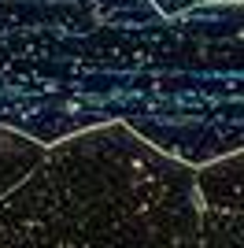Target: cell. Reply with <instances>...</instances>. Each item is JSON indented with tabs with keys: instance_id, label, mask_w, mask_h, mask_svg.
Returning <instances> with one entry per match:
<instances>
[{
	"instance_id": "obj_1",
	"label": "cell",
	"mask_w": 244,
	"mask_h": 248,
	"mask_svg": "<svg viewBox=\"0 0 244 248\" xmlns=\"http://www.w3.org/2000/svg\"><path fill=\"white\" fill-rule=\"evenodd\" d=\"M200 211L196 167L107 123L52 145L0 200V248H174Z\"/></svg>"
},
{
	"instance_id": "obj_2",
	"label": "cell",
	"mask_w": 244,
	"mask_h": 248,
	"mask_svg": "<svg viewBox=\"0 0 244 248\" xmlns=\"http://www.w3.org/2000/svg\"><path fill=\"white\" fill-rule=\"evenodd\" d=\"M163 22L148 0H0V126L52 148L122 123Z\"/></svg>"
},
{
	"instance_id": "obj_3",
	"label": "cell",
	"mask_w": 244,
	"mask_h": 248,
	"mask_svg": "<svg viewBox=\"0 0 244 248\" xmlns=\"http://www.w3.org/2000/svg\"><path fill=\"white\" fill-rule=\"evenodd\" d=\"M122 126L185 167L244 148V4L167 19L137 67Z\"/></svg>"
},
{
	"instance_id": "obj_4",
	"label": "cell",
	"mask_w": 244,
	"mask_h": 248,
	"mask_svg": "<svg viewBox=\"0 0 244 248\" xmlns=\"http://www.w3.org/2000/svg\"><path fill=\"white\" fill-rule=\"evenodd\" d=\"M196 193L203 207L244 215V148L207 167H196Z\"/></svg>"
},
{
	"instance_id": "obj_5",
	"label": "cell",
	"mask_w": 244,
	"mask_h": 248,
	"mask_svg": "<svg viewBox=\"0 0 244 248\" xmlns=\"http://www.w3.org/2000/svg\"><path fill=\"white\" fill-rule=\"evenodd\" d=\"M45 152H48V148L37 145L33 137L0 126V200L11 197V193L37 170L41 159H45Z\"/></svg>"
},
{
	"instance_id": "obj_6",
	"label": "cell",
	"mask_w": 244,
	"mask_h": 248,
	"mask_svg": "<svg viewBox=\"0 0 244 248\" xmlns=\"http://www.w3.org/2000/svg\"><path fill=\"white\" fill-rule=\"evenodd\" d=\"M174 248H244V215L203 207L200 226Z\"/></svg>"
},
{
	"instance_id": "obj_7",
	"label": "cell",
	"mask_w": 244,
	"mask_h": 248,
	"mask_svg": "<svg viewBox=\"0 0 244 248\" xmlns=\"http://www.w3.org/2000/svg\"><path fill=\"white\" fill-rule=\"evenodd\" d=\"M155 11H159L163 19H178V15H185L189 8H196L193 0H148Z\"/></svg>"
},
{
	"instance_id": "obj_8",
	"label": "cell",
	"mask_w": 244,
	"mask_h": 248,
	"mask_svg": "<svg viewBox=\"0 0 244 248\" xmlns=\"http://www.w3.org/2000/svg\"><path fill=\"white\" fill-rule=\"evenodd\" d=\"M196 8H207V4H244V0H193Z\"/></svg>"
}]
</instances>
